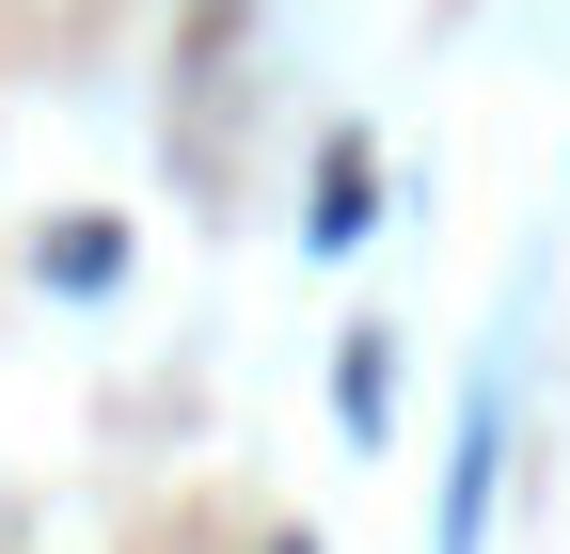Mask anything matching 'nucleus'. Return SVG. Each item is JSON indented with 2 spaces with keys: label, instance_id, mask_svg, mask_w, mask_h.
<instances>
[]
</instances>
